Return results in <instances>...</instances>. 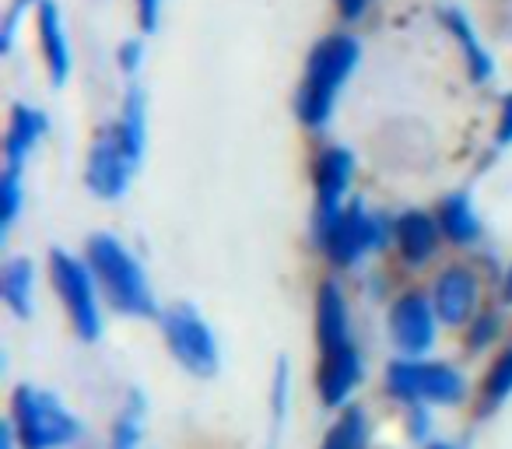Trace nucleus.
<instances>
[{"mask_svg":"<svg viewBox=\"0 0 512 449\" xmlns=\"http://www.w3.org/2000/svg\"><path fill=\"white\" fill-rule=\"evenodd\" d=\"M498 144H512V95L502 106V123H498Z\"/></svg>","mask_w":512,"mask_h":449,"instance_id":"obj_25","label":"nucleus"},{"mask_svg":"<svg viewBox=\"0 0 512 449\" xmlns=\"http://www.w3.org/2000/svg\"><path fill=\"white\" fill-rule=\"evenodd\" d=\"M474 278H470L467 271H446L439 278V288H435V309H439V316L449 323V327H456V323H463L470 316V309H474Z\"/></svg>","mask_w":512,"mask_h":449,"instance_id":"obj_14","label":"nucleus"},{"mask_svg":"<svg viewBox=\"0 0 512 449\" xmlns=\"http://www.w3.org/2000/svg\"><path fill=\"white\" fill-rule=\"evenodd\" d=\"M88 260L92 271L99 274L102 288H106L109 302L127 316H151L155 313V299H151L148 278H144L141 264L130 257V250L113 236H92L88 243Z\"/></svg>","mask_w":512,"mask_h":449,"instance_id":"obj_1","label":"nucleus"},{"mask_svg":"<svg viewBox=\"0 0 512 449\" xmlns=\"http://www.w3.org/2000/svg\"><path fill=\"white\" fill-rule=\"evenodd\" d=\"M435 221L421 211H411L397 221V243L400 253H404L411 264H425L428 257L435 253Z\"/></svg>","mask_w":512,"mask_h":449,"instance_id":"obj_15","label":"nucleus"},{"mask_svg":"<svg viewBox=\"0 0 512 449\" xmlns=\"http://www.w3.org/2000/svg\"><path fill=\"white\" fill-rule=\"evenodd\" d=\"M432 449H453V446H446V442H439V446H432Z\"/></svg>","mask_w":512,"mask_h":449,"instance_id":"obj_33","label":"nucleus"},{"mask_svg":"<svg viewBox=\"0 0 512 449\" xmlns=\"http://www.w3.org/2000/svg\"><path fill=\"white\" fill-rule=\"evenodd\" d=\"M446 22L453 25L456 39H460L463 50H467V60H470V71H474V78H477V81L491 78V57L484 53V46L474 39V32H470L467 18H463L460 11H446Z\"/></svg>","mask_w":512,"mask_h":449,"instance_id":"obj_20","label":"nucleus"},{"mask_svg":"<svg viewBox=\"0 0 512 449\" xmlns=\"http://www.w3.org/2000/svg\"><path fill=\"white\" fill-rule=\"evenodd\" d=\"M0 200H4V229L18 218V207H22V165L8 162L4 172V183H0Z\"/></svg>","mask_w":512,"mask_h":449,"instance_id":"obj_22","label":"nucleus"},{"mask_svg":"<svg viewBox=\"0 0 512 449\" xmlns=\"http://www.w3.org/2000/svg\"><path fill=\"white\" fill-rule=\"evenodd\" d=\"M162 330L172 355L197 376H214L218 372V344L214 334L193 306H172L162 313Z\"/></svg>","mask_w":512,"mask_h":449,"instance_id":"obj_5","label":"nucleus"},{"mask_svg":"<svg viewBox=\"0 0 512 449\" xmlns=\"http://www.w3.org/2000/svg\"><path fill=\"white\" fill-rule=\"evenodd\" d=\"M351 172L355 162L344 148H330L323 151L320 165H316V193H320V239H327V232L341 221V204L344 193H348Z\"/></svg>","mask_w":512,"mask_h":449,"instance_id":"obj_8","label":"nucleus"},{"mask_svg":"<svg viewBox=\"0 0 512 449\" xmlns=\"http://www.w3.org/2000/svg\"><path fill=\"white\" fill-rule=\"evenodd\" d=\"M358 64V43L351 36H330L309 57V78L302 88L299 113L309 127H323L330 120V109L341 92L344 78L355 71Z\"/></svg>","mask_w":512,"mask_h":449,"instance_id":"obj_2","label":"nucleus"},{"mask_svg":"<svg viewBox=\"0 0 512 449\" xmlns=\"http://www.w3.org/2000/svg\"><path fill=\"white\" fill-rule=\"evenodd\" d=\"M362 442H365V414L348 411L341 421H337L334 432L327 435L323 449H362Z\"/></svg>","mask_w":512,"mask_h":449,"instance_id":"obj_21","label":"nucleus"},{"mask_svg":"<svg viewBox=\"0 0 512 449\" xmlns=\"http://www.w3.org/2000/svg\"><path fill=\"white\" fill-rule=\"evenodd\" d=\"M505 285H509V299H512V271H509V281H505Z\"/></svg>","mask_w":512,"mask_h":449,"instance_id":"obj_32","label":"nucleus"},{"mask_svg":"<svg viewBox=\"0 0 512 449\" xmlns=\"http://www.w3.org/2000/svg\"><path fill=\"white\" fill-rule=\"evenodd\" d=\"M39 36H43V50L50 60L53 85H64L71 74V50H67V36L60 29V11L53 0H39Z\"/></svg>","mask_w":512,"mask_h":449,"instance_id":"obj_13","label":"nucleus"},{"mask_svg":"<svg viewBox=\"0 0 512 449\" xmlns=\"http://www.w3.org/2000/svg\"><path fill=\"white\" fill-rule=\"evenodd\" d=\"M137 64H141V46L127 43L123 46V67H127V71H137Z\"/></svg>","mask_w":512,"mask_h":449,"instance_id":"obj_27","label":"nucleus"},{"mask_svg":"<svg viewBox=\"0 0 512 449\" xmlns=\"http://www.w3.org/2000/svg\"><path fill=\"white\" fill-rule=\"evenodd\" d=\"M137 442H141V404L134 397L127 411H123V418L116 421L113 449H137Z\"/></svg>","mask_w":512,"mask_h":449,"instance_id":"obj_24","label":"nucleus"},{"mask_svg":"<svg viewBox=\"0 0 512 449\" xmlns=\"http://www.w3.org/2000/svg\"><path fill=\"white\" fill-rule=\"evenodd\" d=\"M379 239H383V225H379L362 204H351L348 211L341 214V221L327 232L323 243H327L330 257H334L337 264H355L362 253L376 250Z\"/></svg>","mask_w":512,"mask_h":449,"instance_id":"obj_7","label":"nucleus"},{"mask_svg":"<svg viewBox=\"0 0 512 449\" xmlns=\"http://www.w3.org/2000/svg\"><path fill=\"white\" fill-rule=\"evenodd\" d=\"M358 376H362V362H358L355 348L334 351V355H323V369H320V393L330 407L344 404L348 393L355 390Z\"/></svg>","mask_w":512,"mask_h":449,"instance_id":"obj_12","label":"nucleus"},{"mask_svg":"<svg viewBox=\"0 0 512 449\" xmlns=\"http://www.w3.org/2000/svg\"><path fill=\"white\" fill-rule=\"evenodd\" d=\"M0 288H4V302H8L18 316L32 313V264L29 260H22V257L11 260V264L4 267Z\"/></svg>","mask_w":512,"mask_h":449,"instance_id":"obj_17","label":"nucleus"},{"mask_svg":"<svg viewBox=\"0 0 512 449\" xmlns=\"http://www.w3.org/2000/svg\"><path fill=\"white\" fill-rule=\"evenodd\" d=\"M316 334H320L323 355H334V351L351 348L348 337V306H344V295L334 281L320 288V299H316Z\"/></svg>","mask_w":512,"mask_h":449,"instance_id":"obj_11","label":"nucleus"},{"mask_svg":"<svg viewBox=\"0 0 512 449\" xmlns=\"http://www.w3.org/2000/svg\"><path fill=\"white\" fill-rule=\"evenodd\" d=\"M484 393H488V407H498L512 393V348L495 362V369H491Z\"/></svg>","mask_w":512,"mask_h":449,"instance_id":"obj_23","label":"nucleus"},{"mask_svg":"<svg viewBox=\"0 0 512 449\" xmlns=\"http://www.w3.org/2000/svg\"><path fill=\"white\" fill-rule=\"evenodd\" d=\"M337 4H341L344 18H358L365 11V4H369V0H337Z\"/></svg>","mask_w":512,"mask_h":449,"instance_id":"obj_28","label":"nucleus"},{"mask_svg":"<svg viewBox=\"0 0 512 449\" xmlns=\"http://www.w3.org/2000/svg\"><path fill=\"white\" fill-rule=\"evenodd\" d=\"M15 428L25 449H53L71 442L81 432L74 414L64 411L57 397L36 390V386H18L15 393Z\"/></svg>","mask_w":512,"mask_h":449,"instance_id":"obj_3","label":"nucleus"},{"mask_svg":"<svg viewBox=\"0 0 512 449\" xmlns=\"http://www.w3.org/2000/svg\"><path fill=\"white\" fill-rule=\"evenodd\" d=\"M442 229H446V236L456 239V243H470V239L481 232L477 214L470 211V200L463 197V193H453V197L442 204Z\"/></svg>","mask_w":512,"mask_h":449,"instance_id":"obj_19","label":"nucleus"},{"mask_svg":"<svg viewBox=\"0 0 512 449\" xmlns=\"http://www.w3.org/2000/svg\"><path fill=\"white\" fill-rule=\"evenodd\" d=\"M46 120L29 106H15V116H11V127H8V162H18L32 151V144L39 141L43 134Z\"/></svg>","mask_w":512,"mask_h":449,"instance_id":"obj_16","label":"nucleus"},{"mask_svg":"<svg viewBox=\"0 0 512 449\" xmlns=\"http://www.w3.org/2000/svg\"><path fill=\"white\" fill-rule=\"evenodd\" d=\"M130 172H134V162H130L127 148H123L120 130H116V134H106L92 148V162H88V186H92L99 197L113 200L127 190Z\"/></svg>","mask_w":512,"mask_h":449,"instance_id":"obj_9","label":"nucleus"},{"mask_svg":"<svg viewBox=\"0 0 512 449\" xmlns=\"http://www.w3.org/2000/svg\"><path fill=\"white\" fill-rule=\"evenodd\" d=\"M29 0H18V8H15V15H11V22H8V36H4V46H11V32H15V22H18V11L25 8Z\"/></svg>","mask_w":512,"mask_h":449,"instance_id":"obj_30","label":"nucleus"},{"mask_svg":"<svg viewBox=\"0 0 512 449\" xmlns=\"http://www.w3.org/2000/svg\"><path fill=\"white\" fill-rule=\"evenodd\" d=\"M141 18H144V29H155V22H158V0H141Z\"/></svg>","mask_w":512,"mask_h":449,"instance_id":"obj_26","label":"nucleus"},{"mask_svg":"<svg viewBox=\"0 0 512 449\" xmlns=\"http://www.w3.org/2000/svg\"><path fill=\"white\" fill-rule=\"evenodd\" d=\"M386 383L397 397L404 400H449L463 397V376L449 365H421V362H393L386 372Z\"/></svg>","mask_w":512,"mask_h":449,"instance_id":"obj_6","label":"nucleus"},{"mask_svg":"<svg viewBox=\"0 0 512 449\" xmlns=\"http://www.w3.org/2000/svg\"><path fill=\"white\" fill-rule=\"evenodd\" d=\"M0 449H11V428H4V439H0Z\"/></svg>","mask_w":512,"mask_h":449,"instance_id":"obj_31","label":"nucleus"},{"mask_svg":"<svg viewBox=\"0 0 512 449\" xmlns=\"http://www.w3.org/2000/svg\"><path fill=\"white\" fill-rule=\"evenodd\" d=\"M390 327H393L397 344L407 355H421V351L432 348L435 316H432V306L425 302V295H404V299L393 306Z\"/></svg>","mask_w":512,"mask_h":449,"instance_id":"obj_10","label":"nucleus"},{"mask_svg":"<svg viewBox=\"0 0 512 449\" xmlns=\"http://www.w3.org/2000/svg\"><path fill=\"white\" fill-rule=\"evenodd\" d=\"M491 330H495V320H484L481 327H474V337H470V341H474V344H484V341H488Z\"/></svg>","mask_w":512,"mask_h":449,"instance_id":"obj_29","label":"nucleus"},{"mask_svg":"<svg viewBox=\"0 0 512 449\" xmlns=\"http://www.w3.org/2000/svg\"><path fill=\"white\" fill-rule=\"evenodd\" d=\"M53 285H57L60 299H64L67 313H71L74 327L85 341H95L102 334V316H99V299H95V281L92 267H85L81 260H74L71 253L53 250L50 257Z\"/></svg>","mask_w":512,"mask_h":449,"instance_id":"obj_4","label":"nucleus"},{"mask_svg":"<svg viewBox=\"0 0 512 449\" xmlns=\"http://www.w3.org/2000/svg\"><path fill=\"white\" fill-rule=\"evenodd\" d=\"M120 141L127 148L130 162H141L144 155V95L141 88H130L127 92V106H123V123H120Z\"/></svg>","mask_w":512,"mask_h":449,"instance_id":"obj_18","label":"nucleus"}]
</instances>
